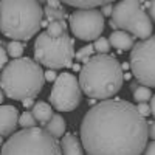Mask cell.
I'll return each instance as SVG.
<instances>
[{
    "mask_svg": "<svg viewBox=\"0 0 155 155\" xmlns=\"http://www.w3.org/2000/svg\"><path fill=\"white\" fill-rule=\"evenodd\" d=\"M79 134L87 155H143L149 124L132 102L112 98L87 110Z\"/></svg>",
    "mask_w": 155,
    "mask_h": 155,
    "instance_id": "6da1fadb",
    "label": "cell"
},
{
    "mask_svg": "<svg viewBox=\"0 0 155 155\" xmlns=\"http://www.w3.org/2000/svg\"><path fill=\"white\" fill-rule=\"evenodd\" d=\"M78 79L82 93L88 98L101 101L112 99L123 87V65L115 56L95 54L81 67Z\"/></svg>",
    "mask_w": 155,
    "mask_h": 155,
    "instance_id": "7a4b0ae2",
    "label": "cell"
},
{
    "mask_svg": "<svg viewBox=\"0 0 155 155\" xmlns=\"http://www.w3.org/2000/svg\"><path fill=\"white\" fill-rule=\"evenodd\" d=\"M44 9L37 0H0V31L11 41L34 37L41 30Z\"/></svg>",
    "mask_w": 155,
    "mask_h": 155,
    "instance_id": "3957f363",
    "label": "cell"
},
{
    "mask_svg": "<svg viewBox=\"0 0 155 155\" xmlns=\"http://www.w3.org/2000/svg\"><path fill=\"white\" fill-rule=\"evenodd\" d=\"M45 84V71L42 67L30 58L12 59L2 70L0 88L3 93L16 101L36 98L42 92Z\"/></svg>",
    "mask_w": 155,
    "mask_h": 155,
    "instance_id": "277c9868",
    "label": "cell"
},
{
    "mask_svg": "<svg viewBox=\"0 0 155 155\" xmlns=\"http://www.w3.org/2000/svg\"><path fill=\"white\" fill-rule=\"evenodd\" d=\"M0 155H62L61 143L42 127L22 129L2 146Z\"/></svg>",
    "mask_w": 155,
    "mask_h": 155,
    "instance_id": "5b68a950",
    "label": "cell"
},
{
    "mask_svg": "<svg viewBox=\"0 0 155 155\" xmlns=\"http://www.w3.org/2000/svg\"><path fill=\"white\" fill-rule=\"evenodd\" d=\"M74 47L68 33L51 37L47 31L41 33L34 41V61L48 70L73 67Z\"/></svg>",
    "mask_w": 155,
    "mask_h": 155,
    "instance_id": "8992f818",
    "label": "cell"
},
{
    "mask_svg": "<svg viewBox=\"0 0 155 155\" xmlns=\"http://www.w3.org/2000/svg\"><path fill=\"white\" fill-rule=\"evenodd\" d=\"M110 27L146 41L152 34V22L141 0H121L115 3Z\"/></svg>",
    "mask_w": 155,
    "mask_h": 155,
    "instance_id": "52a82bcc",
    "label": "cell"
},
{
    "mask_svg": "<svg viewBox=\"0 0 155 155\" xmlns=\"http://www.w3.org/2000/svg\"><path fill=\"white\" fill-rule=\"evenodd\" d=\"M132 74L135 79L149 88L155 87V36L140 41L130 50L129 58Z\"/></svg>",
    "mask_w": 155,
    "mask_h": 155,
    "instance_id": "ba28073f",
    "label": "cell"
},
{
    "mask_svg": "<svg viewBox=\"0 0 155 155\" xmlns=\"http://www.w3.org/2000/svg\"><path fill=\"white\" fill-rule=\"evenodd\" d=\"M82 90L79 79L74 74L65 71L58 76L50 93V102L59 112H71L81 104Z\"/></svg>",
    "mask_w": 155,
    "mask_h": 155,
    "instance_id": "9c48e42d",
    "label": "cell"
},
{
    "mask_svg": "<svg viewBox=\"0 0 155 155\" xmlns=\"http://www.w3.org/2000/svg\"><path fill=\"white\" fill-rule=\"evenodd\" d=\"M104 16L96 8L76 9L68 17V28L71 34L79 41H98L104 31Z\"/></svg>",
    "mask_w": 155,
    "mask_h": 155,
    "instance_id": "30bf717a",
    "label": "cell"
},
{
    "mask_svg": "<svg viewBox=\"0 0 155 155\" xmlns=\"http://www.w3.org/2000/svg\"><path fill=\"white\" fill-rule=\"evenodd\" d=\"M19 110L11 104L0 106V137H8L16 130L19 124Z\"/></svg>",
    "mask_w": 155,
    "mask_h": 155,
    "instance_id": "8fae6325",
    "label": "cell"
},
{
    "mask_svg": "<svg viewBox=\"0 0 155 155\" xmlns=\"http://www.w3.org/2000/svg\"><path fill=\"white\" fill-rule=\"evenodd\" d=\"M109 42L112 47H115L118 51H124V50H132L135 45V37L132 34H129L126 31L121 30H115L110 37H109Z\"/></svg>",
    "mask_w": 155,
    "mask_h": 155,
    "instance_id": "7c38bea8",
    "label": "cell"
},
{
    "mask_svg": "<svg viewBox=\"0 0 155 155\" xmlns=\"http://www.w3.org/2000/svg\"><path fill=\"white\" fill-rule=\"evenodd\" d=\"M62 155H84L81 141L76 138L74 134H65L61 140Z\"/></svg>",
    "mask_w": 155,
    "mask_h": 155,
    "instance_id": "4fadbf2b",
    "label": "cell"
},
{
    "mask_svg": "<svg viewBox=\"0 0 155 155\" xmlns=\"http://www.w3.org/2000/svg\"><path fill=\"white\" fill-rule=\"evenodd\" d=\"M31 113L34 115L36 121H39L42 126H47V123L53 118V110H51V106L45 101H37L34 107L31 109Z\"/></svg>",
    "mask_w": 155,
    "mask_h": 155,
    "instance_id": "5bb4252c",
    "label": "cell"
},
{
    "mask_svg": "<svg viewBox=\"0 0 155 155\" xmlns=\"http://www.w3.org/2000/svg\"><path fill=\"white\" fill-rule=\"evenodd\" d=\"M65 129H67L65 120H64L61 115H53V118H51L47 123V126H45V130L51 137H54L56 140L58 138H62L64 135H65Z\"/></svg>",
    "mask_w": 155,
    "mask_h": 155,
    "instance_id": "9a60e30c",
    "label": "cell"
},
{
    "mask_svg": "<svg viewBox=\"0 0 155 155\" xmlns=\"http://www.w3.org/2000/svg\"><path fill=\"white\" fill-rule=\"evenodd\" d=\"M61 2L68 6H74L78 9H93L96 6H104L107 3H112L113 0H61Z\"/></svg>",
    "mask_w": 155,
    "mask_h": 155,
    "instance_id": "2e32d148",
    "label": "cell"
},
{
    "mask_svg": "<svg viewBox=\"0 0 155 155\" xmlns=\"http://www.w3.org/2000/svg\"><path fill=\"white\" fill-rule=\"evenodd\" d=\"M67 23L65 20H58V22H50L47 23V33L51 37H59L64 33H67Z\"/></svg>",
    "mask_w": 155,
    "mask_h": 155,
    "instance_id": "e0dca14e",
    "label": "cell"
},
{
    "mask_svg": "<svg viewBox=\"0 0 155 155\" xmlns=\"http://www.w3.org/2000/svg\"><path fill=\"white\" fill-rule=\"evenodd\" d=\"M44 16L48 19V23L58 22V20H65L70 17V14H67L65 9H54V8H48V6L44 8Z\"/></svg>",
    "mask_w": 155,
    "mask_h": 155,
    "instance_id": "ac0fdd59",
    "label": "cell"
},
{
    "mask_svg": "<svg viewBox=\"0 0 155 155\" xmlns=\"http://www.w3.org/2000/svg\"><path fill=\"white\" fill-rule=\"evenodd\" d=\"M23 50H25V44L20 41H9L6 45V53L12 59H20L23 54Z\"/></svg>",
    "mask_w": 155,
    "mask_h": 155,
    "instance_id": "d6986e66",
    "label": "cell"
},
{
    "mask_svg": "<svg viewBox=\"0 0 155 155\" xmlns=\"http://www.w3.org/2000/svg\"><path fill=\"white\" fill-rule=\"evenodd\" d=\"M152 92L150 88L146 87V85H138L135 90H134V99L138 102V104H141V102H147L149 99H152Z\"/></svg>",
    "mask_w": 155,
    "mask_h": 155,
    "instance_id": "ffe728a7",
    "label": "cell"
},
{
    "mask_svg": "<svg viewBox=\"0 0 155 155\" xmlns=\"http://www.w3.org/2000/svg\"><path fill=\"white\" fill-rule=\"evenodd\" d=\"M93 51H95V47L88 44V45H85V47H82V48H79V50L76 51V53H74V59L82 62V64H87L88 59L92 58Z\"/></svg>",
    "mask_w": 155,
    "mask_h": 155,
    "instance_id": "44dd1931",
    "label": "cell"
},
{
    "mask_svg": "<svg viewBox=\"0 0 155 155\" xmlns=\"http://www.w3.org/2000/svg\"><path fill=\"white\" fill-rule=\"evenodd\" d=\"M37 121L34 118V115L31 112H23L19 118V126L22 129H31V127H36Z\"/></svg>",
    "mask_w": 155,
    "mask_h": 155,
    "instance_id": "7402d4cb",
    "label": "cell"
},
{
    "mask_svg": "<svg viewBox=\"0 0 155 155\" xmlns=\"http://www.w3.org/2000/svg\"><path fill=\"white\" fill-rule=\"evenodd\" d=\"M95 47V51H98L99 54H109V51H110V42H109V39L106 37H99L98 41H95L93 44Z\"/></svg>",
    "mask_w": 155,
    "mask_h": 155,
    "instance_id": "603a6c76",
    "label": "cell"
},
{
    "mask_svg": "<svg viewBox=\"0 0 155 155\" xmlns=\"http://www.w3.org/2000/svg\"><path fill=\"white\" fill-rule=\"evenodd\" d=\"M137 110H138V113L143 116V118L152 115V112H150V104H147V102H141V104H138V106H137Z\"/></svg>",
    "mask_w": 155,
    "mask_h": 155,
    "instance_id": "cb8c5ba5",
    "label": "cell"
},
{
    "mask_svg": "<svg viewBox=\"0 0 155 155\" xmlns=\"http://www.w3.org/2000/svg\"><path fill=\"white\" fill-rule=\"evenodd\" d=\"M8 65V53L6 50H3V47L0 45V68H5Z\"/></svg>",
    "mask_w": 155,
    "mask_h": 155,
    "instance_id": "d4e9b609",
    "label": "cell"
},
{
    "mask_svg": "<svg viewBox=\"0 0 155 155\" xmlns=\"http://www.w3.org/2000/svg\"><path fill=\"white\" fill-rule=\"evenodd\" d=\"M113 6L112 3H107L104 6H101V12H102V16L104 17H112V12H113Z\"/></svg>",
    "mask_w": 155,
    "mask_h": 155,
    "instance_id": "484cf974",
    "label": "cell"
},
{
    "mask_svg": "<svg viewBox=\"0 0 155 155\" xmlns=\"http://www.w3.org/2000/svg\"><path fill=\"white\" fill-rule=\"evenodd\" d=\"M45 6H48V8H54V9H64L61 0H47V5H45Z\"/></svg>",
    "mask_w": 155,
    "mask_h": 155,
    "instance_id": "4316f807",
    "label": "cell"
},
{
    "mask_svg": "<svg viewBox=\"0 0 155 155\" xmlns=\"http://www.w3.org/2000/svg\"><path fill=\"white\" fill-rule=\"evenodd\" d=\"M56 79H58L56 70H47V71H45V81H48V82H54Z\"/></svg>",
    "mask_w": 155,
    "mask_h": 155,
    "instance_id": "83f0119b",
    "label": "cell"
},
{
    "mask_svg": "<svg viewBox=\"0 0 155 155\" xmlns=\"http://www.w3.org/2000/svg\"><path fill=\"white\" fill-rule=\"evenodd\" d=\"M146 6L149 8V16H150V19L155 22V0H150V2H147Z\"/></svg>",
    "mask_w": 155,
    "mask_h": 155,
    "instance_id": "f1b7e54d",
    "label": "cell"
},
{
    "mask_svg": "<svg viewBox=\"0 0 155 155\" xmlns=\"http://www.w3.org/2000/svg\"><path fill=\"white\" fill-rule=\"evenodd\" d=\"M143 155H155V141H150V143L146 146Z\"/></svg>",
    "mask_w": 155,
    "mask_h": 155,
    "instance_id": "f546056e",
    "label": "cell"
},
{
    "mask_svg": "<svg viewBox=\"0 0 155 155\" xmlns=\"http://www.w3.org/2000/svg\"><path fill=\"white\" fill-rule=\"evenodd\" d=\"M149 137L155 141V121L149 123Z\"/></svg>",
    "mask_w": 155,
    "mask_h": 155,
    "instance_id": "4dcf8cb0",
    "label": "cell"
},
{
    "mask_svg": "<svg viewBox=\"0 0 155 155\" xmlns=\"http://www.w3.org/2000/svg\"><path fill=\"white\" fill-rule=\"evenodd\" d=\"M22 104H23V107H31V109H33L36 102H34V99H33V98H28V99L22 101Z\"/></svg>",
    "mask_w": 155,
    "mask_h": 155,
    "instance_id": "1f68e13d",
    "label": "cell"
},
{
    "mask_svg": "<svg viewBox=\"0 0 155 155\" xmlns=\"http://www.w3.org/2000/svg\"><path fill=\"white\" fill-rule=\"evenodd\" d=\"M150 112H152V116H153V120H155V95L150 99Z\"/></svg>",
    "mask_w": 155,
    "mask_h": 155,
    "instance_id": "d6a6232c",
    "label": "cell"
},
{
    "mask_svg": "<svg viewBox=\"0 0 155 155\" xmlns=\"http://www.w3.org/2000/svg\"><path fill=\"white\" fill-rule=\"evenodd\" d=\"M3 102V90H0V106H2Z\"/></svg>",
    "mask_w": 155,
    "mask_h": 155,
    "instance_id": "836d02e7",
    "label": "cell"
},
{
    "mask_svg": "<svg viewBox=\"0 0 155 155\" xmlns=\"http://www.w3.org/2000/svg\"><path fill=\"white\" fill-rule=\"evenodd\" d=\"M39 3H47V0H37Z\"/></svg>",
    "mask_w": 155,
    "mask_h": 155,
    "instance_id": "e575fe53",
    "label": "cell"
},
{
    "mask_svg": "<svg viewBox=\"0 0 155 155\" xmlns=\"http://www.w3.org/2000/svg\"><path fill=\"white\" fill-rule=\"evenodd\" d=\"M0 144H5V143H3V140H2V137H0Z\"/></svg>",
    "mask_w": 155,
    "mask_h": 155,
    "instance_id": "d590c367",
    "label": "cell"
}]
</instances>
